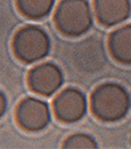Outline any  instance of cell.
<instances>
[{
  "label": "cell",
  "instance_id": "9c48e42d",
  "mask_svg": "<svg viewBox=\"0 0 131 149\" xmlns=\"http://www.w3.org/2000/svg\"><path fill=\"white\" fill-rule=\"evenodd\" d=\"M16 5L21 14L25 17L40 19L51 13L55 0H16Z\"/></svg>",
  "mask_w": 131,
  "mask_h": 149
},
{
  "label": "cell",
  "instance_id": "8fae6325",
  "mask_svg": "<svg viewBox=\"0 0 131 149\" xmlns=\"http://www.w3.org/2000/svg\"><path fill=\"white\" fill-rule=\"evenodd\" d=\"M6 110H7V99L3 92L0 91V118L5 115Z\"/></svg>",
  "mask_w": 131,
  "mask_h": 149
},
{
  "label": "cell",
  "instance_id": "6da1fadb",
  "mask_svg": "<svg viewBox=\"0 0 131 149\" xmlns=\"http://www.w3.org/2000/svg\"><path fill=\"white\" fill-rule=\"evenodd\" d=\"M90 106L98 119L114 123L128 115L131 106L130 95L117 83H104L93 92Z\"/></svg>",
  "mask_w": 131,
  "mask_h": 149
},
{
  "label": "cell",
  "instance_id": "7a4b0ae2",
  "mask_svg": "<svg viewBox=\"0 0 131 149\" xmlns=\"http://www.w3.org/2000/svg\"><path fill=\"white\" fill-rule=\"evenodd\" d=\"M54 19L57 29L67 37L87 33L94 23L88 0H62L56 8Z\"/></svg>",
  "mask_w": 131,
  "mask_h": 149
},
{
  "label": "cell",
  "instance_id": "3957f363",
  "mask_svg": "<svg viewBox=\"0 0 131 149\" xmlns=\"http://www.w3.org/2000/svg\"><path fill=\"white\" fill-rule=\"evenodd\" d=\"M50 38L38 25H26L19 29L13 39V51L24 63H36L50 52Z\"/></svg>",
  "mask_w": 131,
  "mask_h": 149
},
{
  "label": "cell",
  "instance_id": "30bf717a",
  "mask_svg": "<svg viewBox=\"0 0 131 149\" xmlns=\"http://www.w3.org/2000/svg\"><path fill=\"white\" fill-rule=\"evenodd\" d=\"M65 149H96L98 143L94 138L87 133H74L70 135L63 143Z\"/></svg>",
  "mask_w": 131,
  "mask_h": 149
},
{
  "label": "cell",
  "instance_id": "5b68a950",
  "mask_svg": "<svg viewBox=\"0 0 131 149\" xmlns=\"http://www.w3.org/2000/svg\"><path fill=\"white\" fill-rule=\"evenodd\" d=\"M53 109L57 118L67 124L81 120L87 113L88 102L82 91L69 87L56 96L53 103Z\"/></svg>",
  "mask_w": 131,
  "mask_h": 149
},
{
  "label": "cell",
  "instance_id": "277c9868",
  "mask_svg": "<svg viewBox=\"0 0 131 149\" xmlns=\"http://www.w3.org/2000/svg\"><path fill=\"white\" fill-rule=\"evenodd\" d=\"M16 120L19 125L29 132L45 130L50 120L51 113L48 103L37 97H26L19 102L16 109Z\"/></svg>",
  "mask_w": 131,
  "mask_h": 149
},
{
  "label": "cell",
  "instance_id": "52a82bcc",
  "mask_svg": "<svg viewBox=\"0 0 131 149\" xmlns=\"http://www.w3.org/2000/svg\"><path fill=\"white\" fill-rule=\"evenodd\" d=\"M96 17L105 26L117 25L131 14L130 0H95Z\"/></svg>",
  "mask_w": 131,
  "mask_h": 149
},
{
  "label": "cell",
  "instance_id": "8992f818",
  "mask_svg": "<svg viewBox=\"0 0 131 149\" xmlns=\"http://www.w3.org/2000/svg\"><path fill=\"white\" fill-rule=\"evenodd\" d=\"M64 81L62 69L53 62L38 64L30 70L27 83L34 93L51 96L62 87Z\"/></svg>",
  "mask_w": 131,
  "mask_h": 149
},
{
  "label": "cell",
  "instance_id": "ba28073f",
  "mask_svg": "<svg viewBox=\"0 0 131 149\" xmlns=\"http://www.w3.org/2000/svg\"><path fill=\"white\" fill-rule=\"evenodd\" d=\"M112 56L122 64H131V24L116 29L108 39Z\"/></svg>",
  "mask_w": 131,
  "mask_h": 149
}]
</instances>
